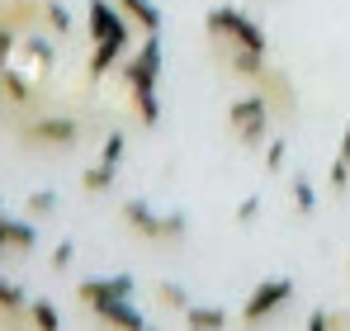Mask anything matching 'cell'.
Here are the masks:
<instances>
[{
	"instance_id": "cell-7",
	"label": "cell",
	"mask_w": 350,
	"mask_h": 331,
	"mask_svg": "<svg viewBox=\"0 0 350 331\" xmlns=\"http://www.w3.org/2000/svg\"><path fill=\"white\" fill-rule=\"evenodd\" d=\"M85 29H90V43H100V38H133V19L118 10L114 0H90L85 5Z\"/></svg>"
},
{
	"instance_id": "cell-3",
	"label": "cell",
	"mask_w": 350,
	"mask_h": 331,
	"mask_svg": "<svg viewBox=\"0 0 350 331\" xmlns=\"http://www.w3.org/2000/svg\"><path fill=\"white\" fill-rule=\"evenodd\" d=\"M118 218L128 232H137L142 241H180L185 237V213H157L152 204H142V199H123V209H118Z\"/></svg>"
},
{
	"instance_id": "cell-4",
	"label": "cell",
	"mask_w": 350,
	"mask_h": 331,
	"mask_svg": "<svg viewBox=\"0 0 350 331\" xmlns=\"http://www.w3.org/2000/svg\"><path fill=\"white\" fill-rule=\"evenodd\" d=\"M81 123L76 118H66V114H38V118H29V123H19V142L24 147H48V152H66V147H76L81 142Z\"/></svg>"
},
{
	"instance_id": "cell-30",
	"label": "cell",
	"mask_w": 350,
	"mask_h": 331,
	"mask_svg": "<svg viewBox=\"0 0 350 331\" xmlns=\"http://www.w3.org/2000/svg\"><path fill=\"white\" fill-rule=\"evenodd\" d=\"M14 53H19V34L10 24H0V57H14Z\"/></svg>"
},
{
	"instance_id": "cell-23",
	"label": "cell",
	"mask_w": 350,
	"mask_h": 331,
	"mask_svg": "<svg viewBox=\"0 0 350 331\" xmlns=\"http://www.w3.org/2000/svg\"><path fill=\"white\" fill-rule=\"evenodd\" d=\"M123 152H128V137H123V133H105V147H100V161H109V166H118L123 161Z\"/></svg>"
},
{
	"instance_id": "cell-27",
	"label": "cell",
	"mask_w": 350,
	"mask_h": 331,
	"mask_svg": "<svg viewBox=\"0 0 350 331\" xmlns=\"http://www.w3.org/2000/svg\"><path fill=\"white\" fill-rule=\"evenodd\" d=\"M332 189H336V194L350 189V161L346 157H336V166H332Z\"/></svg>"
},
{
	"instance_id": "cell-15",
	"label": "cell",
	"mask_w": 350,
	"mask_h": 331,
	"mask_svg": "<svg viewBox=\"0 0 350 331\" xmlns=\"http://www.w3.org/2000/svg\"><path fill=\"white\" fill-rule=\"evenodd\" d=\"M114 5L142 29V34H161V10H157L152 0H114Z\"/></svg>"
},
{
	"instance_id": "cell-28",
	"label": "cell",
	"mask_w": 350,
	"mask_h": 331,
	"mask_svg": "<svg viewBox=\"0 0 350 331\" xmlns=\"http://www.w3.org/2000/svg\"><path fill=\"white\" fill-rule=\"evenodd\" d=\"M256 218H260V199L251 194V199H241V204H237V222H241V227H251Z\"/></svg>"
},
{
	"instance_id": "cell-20",
	"label": "cell",
	"mask_w": 350,
	"mask_h": 331,
	"mask_svg": "<svg viewBox=\"0 0 350 331\" xmlns=\"http://www.w3.org/2000/svg\"><path fill=\"white\" fill-rule=\"evenodd\" d=\"M24 213H29V218H53V213H57V194H53V189H33V194L24 199Z\"/></svg>"
},
{
	"instance_id": "cell-6",
	"label": "cell",
	"mask_w": 350,
	"mask_h": 331,
	"mask_svg": "<svg viewBox=\"0 0 350 331\" xmlns=\"http://www.w3.org/2000/svg\"><path fill=\"white\" fill-rule=\"evenodd\" d=\"M289 298H293V279H260V284L251 289L246 308H241V322H246V327H260V322L275 317Z\"/></svg>"
},
{
	"instance_id": "cell-31",
	"label": "cell",
	"mask_w": 350,
	"mask_h": 331,
	"mask_svg": "<svg viewBox=\"0 0 350 331\" xmlns=\"http://www.w3.org/2000/svg\"><path fill=\"white\" fill-rule=\"evenodd\" d=\"M341 157L350 161V123H346V133H341Z\"/></svg>"
},
{
	"instance_id": "cell-32",
	"label": "cell",
	"mask_w": 350,
	"mask_h": 331,
	"mask_svg": "<svg viewBox=\"0 0 350 331\" xmlns=\"http://www.w3.org/2000/svg\"><path fill=\"white\" fill-rule=\"evenodd\" d=\"M0 213H5V209H0Z\"/></svg>"
},
{
	"instance_id": "cell-2",
	"label": "cell",
	"mask_w": 350,
	"mask_h": 331,
	"mask_svg": "<svg viewBox=\"0 0 350 331\" xmlns=\"http://www.w3.org/2000/svg\"><path fill=\"white\" fill-rule=\"evenodd\" d=\"M204 29H208V38H223V43H237V48L270 53V38H265V29H260L251 14L232 10V5H213V10L204 14Z\"/></svg>"
},
{
	"instance_id": "cell-21",
	"label": "cell",
	"mask_w": 350,
	"mask_h": 331,
	"mask_svg": "<svg viewBox=\"0 0 350 331\" xmlns=\"http://www.w3.org/2000/svg\"><path fill=\"white\" fill-rule=\"evenodd\" d=\"M29 322H33V327H43V331H57L62 327V313L53 308V303L33 298V303H29Z\"/></svg>"
},
{
	"instance_id": "cell-14",
	"label": "cell",
	"mask_w": 350,
	"mask_h": 331,
	"mask_svg": "<svg viewBox=\"0 0 350 331\" xmlns=\"http://www.w3.org/2000/svg\"><path fill=\"white\" fill-rule=\"evenodd\" d=\"M90 313H95L105 327H133V331L147 327V317L133 308V298H109V303H100V308H90Z\"/></svg>"
},
{
	"instance_id": "cell-26",
	"label": "cell",
	"mask_w": 350,
	"mask_h": 331,
	"mask_svg": "<svg viewBox=\"0 0 350 331\" xmlns=\"http://www.w3.org/2000/svg\"><path fill=\"white\" fill-rule=\"evenodd\" d=\"M322 327H350V313H312L308 331H322Z\"/></svg>"
},
{
	"instance_id": "cell-1",
	"label": "cell",
	"mask_w": 350,
	"mask_h": 331,
	"mask_svg": "<svg viewBox=\"0 0 350 331\" xmlns=\"http://www.w3.org/2000/svg\"><path fill=\"white\" fill-rule=\"evenodd\" d=\"M128 95H133V109L142 128H157L161 123V100H157V81H161V34H147V43L133 57H123L118 66Z\"/></svg>"
},
{
	"instance_id": "cell-12",
	"label": "cell",
	"mask_w": 350,
	"mask_h": 331,
	"mask_svg": "<svg viewBox=\"0 0 350 331\" xmlns=\"http://www.w3.org/2000/svg\"><path fill=\"white\" fill-rule=\"evenodd\" d=\"M0 24H10L14 34L43 29V0H0Z\"/></svg>"
},
{
	"instance_id": "cell-22",
	"label": "cell",
	"mask_w": 350,
	"mask_h": 331,
	"mask_svg": "<svg viewBox=\"0 0 350 331\" xmlns=\"http://www.w3.org/2000/svg\"><path fill=\"white\" fill-rule=\"evenodd\" d=\"M289 189H293V209H298V213H312V209H317V189L308 185V175H293Z\"/></svg>"
},
{
	"instance_id": "cell-19",
	"label": "cell",
	"mask_w": 350,
	"mask_h": 331,
	"mask_svg": "<svg viewBox=\"0 0 350 331\" xmlns=\"http://www.w3.org/2000/svg\"><path fill=\"white\" fill-rule=\"evenodd\" d=\"M43 29H48L53 38H66V34H71V14H66L62 0H43Z\"/></svg>"
},
{
	"instance_id": "cell-25",
	"label": "cell",
	"mask_w": 350,
	"mask_h": 331,
	"mask_svg": "<svg viewBox=\"0 0 350 331\" xmlns=\"http://www.w3.org/2000/svg\"><path fill=\"white\" fill-rule=\"evenodd\" d=\"M284 161H289V142H284V137H270V147H265V170L275 175V170H284Z\"/></svg>"
},
{
	"instance_id": "cell-17",
	"label": "cell",
	"mask_w": 350,
	"mask_h": 331,
	"mask_svg": "<svg viewBox=\"0 0 350 331\" xmlns=\"http://www.w3.org/2000/svg\"><path fill=\"white\" fill-rule=\"evenodd\" d=\"M185 327H194V331H223V327H228V313H223V308L189 303V308H185Z\"/></svg>"
},
{
	"instance_id": "cell-8",
	"label": "cell",
	"mask_w": 350,
	"mask_h": 331,
	"mask_svg": "<svg viewBox=\"0 0 350 331\" xmlns=\"http://www.w3.org/2000/svg\"><path fill=\"white\" fill-rule=\"evenodd\" d=\"M256 95L270 105V114H280V118H293V109H298V95H293V81L280 71V66H265L256 81Z\"/></svg>"
},
{
	"instance_id": "cell-13",
	"label": "cell",
	"mask_w": 350,
	"mask_h": 331,
	"mask_svg": "<svg viewBox=\"0 0 350 331\" xmlns=\"http://www.w3.org/2000/svg\"><path fill=\"white\" fill-rule=\"evenodd\" d=\"M33 246H38L33 222H19V218H5V213H0V256H10V251H33Z\"/></svg>"
},
{
	"instance_id": "cell-10",
	"label": "cell",
	"mask_w": 350,
	"mask_h": 331,
	"mask_svg": "<svg viewBox=\"0 0 350 331\" xmlns=\"http://www.w3.org/2000/svg\"><path fill=\"white\" fill-rule=\"evenodd\" d=\"M19 57L29 62V71H33V76H48V71L57 66V48H53V38H48L43 29L19 34Z\"/></svg>"
},
{
	"instance_id": "cell-16",
	"label": "cell",
	"mask_w": 350,
	"mask_h": 331,
	"mask_svg": "<svg viewBox=\"0 0 350 331\" xmlns=\"http://www.w3.org/2000/svg\"><path fill=\"white\" fill-rule=\"evenodd\" d=\"M0 317H5V322H29V298H24V289L10 284L5 275H0Z\"/></svg>"
},
{
	"instance_id": "cell-11",
	"label": "cell",
	"mask_w": 350,
	"mask_h": 331,
	"mask_svg": "<svg viewBox=\"0 0 350 331\" xmlns=\"http://www.w3.org/2000/svg\"><path fill=\"white\" fill-rule=\"evenodd\" d=\"M128 43H133V38H100V43L90 48V62H85V76H90V81H105V76L114 71L118 62L128 57Z\"/></svg>"
},
{
	"instance_id": "cell-9",
	"label": "cell",
	"mask_w": 350,
	"mask_h": 331,
	"mask_svg": "<svg viewBox=\"0 0 350 331\" xmlns=\"http://www.w3.org/2000/svg\"><path fill=\"white\" fill-rule=\"evenodd\" d=\"M109 298H133V275H109V279H81L76 284V303L81 308H100Z\"/></svg>"
},
{
	"instance_id": "cell-18",
	"label": "cell",
	"mask_w": 350,
	"mask_h": 331,
	"mask_svg": "<svg viewBox=\"0 0 350 331\" xmlns=\"http://www.w3.org/2000/svg\"><path fill=\"white\" fill-rule=\"evenodd\" d=\"M114 175H118V166L95 161L85 175H81V189H85V194H105V189H114Z\"/></svg>"
},
{
	"instance_id": "cell-29",
	"label": "cell",
	"mask_w": 350,
	"mask_h": 331,
	"mask_svg": "<svg viewBox=\"0 0 350 331\" xmlns=\"http://www.w3.org/2000/svg\"><path fill=\"white\" fill-rule=\"evenodd\" d=\"M71 261H76V246H71V241H57V246H53V270H66Z\"/></svg>"
},
{
	"instance_id": "cell-24",
	"label": "cell",
	"mask_w": 350,
	"mask_h": 331,
	"mask_svg": "<svg viewBox=\"0 0 350 331\" xmlns=\"http://www.w3.org/2000/svg\"><path fill=\"white\" fill-rule=\"evenodd\" d=\"M157 298H161V308H171V313H185V308H189V298H185L180 284H157Z\"/></svg>"
},
{
	"instance_id": "cell-5",
	"label": "cell",
	"mask_w": 350,
	"mask_h": 331,
	"mask_svg": "<svg viewBox=\"0 0 350 331\" xmlns=\"http://www.w3.org/2000/svg\"><path fill=\"white\" fill-rule=\"evenodd\" d=\"M228 128H232L237 147H260L270 133V105L260 95H241L228 105Z\"/></svg>"
}]
</instances>
